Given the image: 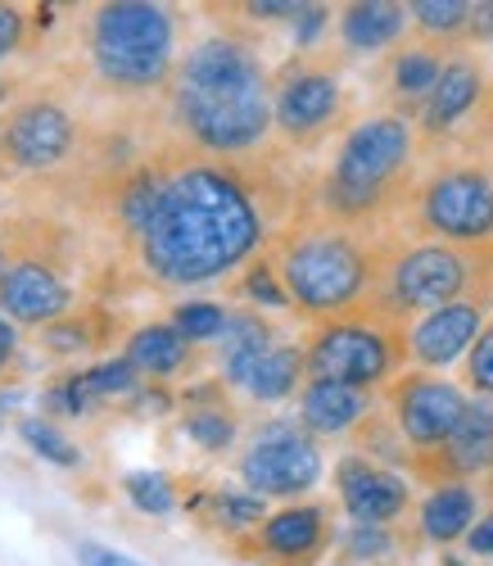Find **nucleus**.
Wrapping results in <instances>:
<instances>
[{"instance_id": "1", "label": "nucleus", "mask_w": 493, "mask_h": 566, "mask_svg": "<svg viewBox=\"0 0 493 566\" xmlns=\"http://www.w3.org/2000/svg\"><path fill=\"white\" fill-rule=\"evenodd\" d=\"M263 245H272L263 181L244 172V164L186 159L172 168L145 222L136 259L159 286L190 291L231 276L235 268H250Z\"/></svg>"}, {"instance_id": "2", "label": "nucleus", "mask_w": 493, "mask_h": 566, "mask_svg": "<svg viewBox=\"0 0 493 566\" xmlns=\"http://www.w3.org/2000/svg\"><path fill=\"white\" fill-rule=\"evenodd\" d=\"M168 123L200 159L240 164L272 136V73L250 36L209 32L181 55L168 86Z\"/></svg>"}, {"instance_id": "3", "label": "nucleus", "mask_w": 493, "mask_h": 566, "mask_svg": "<svg viewBox=\"0 0 493 566\" xmlns=\"http://www.w3.org/2000/svg\"><path fill=\"white\" fill-rule=\"evenodd\" d=\"M394 254L399 245L380 241L371 227H344L322 213L281 227L268 245L290 304L313 322H335L367 308Z\"/></svg>"}, {"instance_id": "4", "label": "nucleus", "mask_w": 493, "mask_h": 566, "mask_svg": "<svg viewBox=\"0 0 493 566\" xmlns=\"http://www.w3.org/2000/svg\"><path fill=\"white\" fill-rule=\"evenodd\" d=\"M417 123L380 109L344 132L339 150L317 181V213L344 227H380L403 213L417 191Z\"/></svg>"}, {"instance_id": "5", "label": "nucleus", "mask_w": 493, "mask_h": 566, "mask_svg": "<svg viewBox=\"0 0 493 566\" xmlns=\"http://www.w3.org/2000/svg\"><path fill=\"white\" fill-rule=\"evenodd\" d=\"M91 69L114 96L145 101L172 86L177 73V19L150 0H114L91 14L86 28Z\"/></svg>"}, {"instance_id": "6", "label": "nucleus", "mask_w": 493, "mask_h": 566, "mask_svg": "<svg viewBox=\"0 0 493 566\" xmlns=\"http://www.w3.org/2000/svg\"><path fill=\"white\" fill-rule=\"evenodd\" d=\"M466 300L493 304V245L417 241V245H399V254L389 259L385 281L367 308L408 326V317H426L434 308Z\"/></svg>"}, {"instance_id": "7", "label": "nucleus", "mask_w": 493, "mask_h": 566, "mask_svg": "<svg viewBox=\"0 0 493 566\" xmlns=\"http://www.w3.org/2000/svg\"><path fill=\"white\" fill-rule=\"evenodd\" d=\"M308 381H335L349 390H385L394 376H403L408 363V326L389 322L371 308H358L349 317L317 322L313 340L304 345Z\"/></svg>"}, {"instance_id": "8", "label": "nucleus", "mask_w": 493, "mask_h": 566, "mask_svg": "<svg viewBox=\"0 0 493 566\" xmlns=\"http://www.w3.org/2000/svg\"><path fill=\"white\" fill-rule=\"evenodd\" d=\"M408 222L426 241L493 245V168L484 159H443L412 191Z\"/></svg>"}, {"instance_id": "9", "label": "nucleus", "mask_w": 493, "mask_h": 566, "mask_svg": "<svg viewBox=\"0 0 493 566\" xmlns=\"http://www.w3.org/2000/svg\"><path fill=\"white\" fill-rule=\"evenodd\" d=\"M344 118V82L331 55L300 51L272 73V132L294 150H313Z\"/></svg>"}, {"instance_id": "10", "label": "nucleus", "mask_w": 493, "mask_h": 566, "mask_svg": "<svg viewBox=\"0 0 493 566\" xmlns=\"http://www.w3.org/2000/svg\"><path fill=\"white\" fill-rule=\"evenodd\" d=\"M322 467H326L322 449L300 421H272L240 453L235 471H240V490H250L259 499L304 503V494L322 481Z\"/></svg>"}, {"instance_id": "11", "label": "nucleus", "mask_w": 493, "mask_h": 566, "mask_svg": "<svg viewBox=\"0 0 493 566\" xmlns=\"http://www.w3.org/2000/svg\"><path fill=\"white\" fill-rule=\"evenodd\" d=\"M466 408H471V395L458 381L421 371V367L394 376V381L385 386V412L394 421V431L403 436L412 458L430 453V449H439L443 440H449L458 431V421L466 417Z\"/></svg>"}, {"instance_id": "12", "label": "nucleus", "mask_w": 493, "mask_h": 566, "mask_svg": "<svg viewBox=\"0 0 493 566\" xmlns=\"http://www.w3.org/2000/svg\"><path fill=\"white\" fill-rule=\"evenodd\" d=\"M77 150V118L51 96H23L0 114V168L32 177L55 172Z\"/></svg>"}, {"instance_id": "13", "label": "nucleus", "mask_w": 493, "mask_h": 566, "mask_svg": "<svg viewBox=\"0 0 493 566\" xmlns=\"http://www.w3.org/2000/svg\"><path fill=\"white\" fill-rule=\"evenodd\" d=\"M335 544L331 503H285L268 512V522L235 539V553L254 566H322Z\"/></svg>"}, {"instance_id": "14", "label": "nucleus", "mask_w": 493, "mask_h": 566, "mask_svg": "<svg viewBox=\"0 0 493 566\" xmlns=\"http://www.w3.org/2000/svg\"><path fill=\"white\" fill-rule=\"evenodd\" d=\"M335 494L354 526H399L412 507V485L403 471L367 453H344L335 462Z\"/></svg>"}, {"instance_id": "15", "label": "nucleus", "mask_w": 493, "mask_h": 566, "mask_svg": "<svg viewBox=\"0 0 493 566\" xmlns=\"http://www.w3.org/2000/svg\"><path fill=\"white\" fill-rule=\"evenodd\" d=\"M493 467V399H475L466 417L458 421V431L430 453H417L408 462V476L434 485H471L475 476H489Z\"/></svg>"}, {"instance_id": "16", "label": "nucleus", "mask_w": 493, "mask_h": 566, "mask_svg": "<svg viewBox=\"0 0 493 566\" xmlns=\"http://www.w3.org/2000/svg\"><path fill=\"white\" fill-rule=\"evenodd\" d=\"M489 101H493V82L484 73V64L475 55H453L449 69H443L439 86L430 91V101L417 114V136H421V150L439 146V140L458 136L471 118H489Z\"/></svg>"}, {"instance_id": "17", "label": "nucleus", "mask_w": 493, "mask_h": 566, "mask_svg": "<svg viewBox=\"0 0 493 566\" xmlns=\"http://www.w3.org/2000/svg\"><path fill=\"white\" fill-rule=\"evenodd\" d=\"M73 286L45 254H19L0 281V313L14 326H55L73 313Z\"/></svg>"}, {"instance_id": "18", "label": "nucleus", "mask_w": 493, "mask_h": 566, "mask_svg": "<svg viewBox=\"0 0 493 566\" xmlns=\"http://www.w3.org/2000/svg\"><path fill=\"white\" fill-rule=\"evenodd\" d=\"M484 300H466V304H449L434 308L417 322H408V363H417L421 371H443L458 358H466L484 332Z\"/></svg>"}, {"instance_id": "19", "label": "nucleus", "mask_w": 493, "mask_h": 566, "mask_svg": "<svg viewBox=\"0 0 493 566\" xmlns=\"http://www.w3.org/2000/svg\"><path fill=\"white\" fill-rule=\"evenodd\" d=\"M449 45L439 41H412V45H399V51L389 55V69H385V91L394 101V114H403L417 123L421 105L430 101V91L439 86L443 69H449Z\"/></svg>"}, {"instance_id": "20", "label": "nucleus", "mask_w": 493, "mask_h": 566, "mask_svg": "<svg viewBox=\"0 0 493 566\" xmlns=\"http://www.w3.org/2000/svg\"><path fill=\"white\" fill-rule=\"evenodd\" d=\"M371 412H376V403L367 390H349V386H335V381H308L300 390V427L313 440L354 436Z\"/></svg>"}, {"instance_id": "21", "label": "nucleus", "mask_w": 493, "mask_h": 566, "mask_svg": "<svg viewBox=\"0 0 493 566\" xmlns=\"http://www.w3.org/2000/svg\"><path fill=\"white\" fill-rule=\"evenodd\" d=\"M408 28V6H394V0H358V6H344L335 19L339 45L349 55H385L394 41H403Z\"/></svg>"}, {"instance_id": "22", "label": "nucleus", "mask_w": 493, "mask_h": 566, "mask_svg": "<svg viewBox=\"0 0 493 566\" xmlns=\"http://www.w3.org/2000/svg\"><path fill=\"white\" fill-rule=\"evenodd\" d=\"M480 522V490L475 485H434L417 507V531L426 544L449 548L471 535Z\"/></svg>"}, {"instance_id": "23", "label": "nucleus", "mask_w": 493, "mask_h": 566, "mask_svg": "<svg viewBox=\"0 0 493 566\" xmlns=\"http://www.w3.org/2000/svg\"><path fill=\"white\" fill-rule=\"evenodd\" d=\"M276 326L254 313V308H235L227 322V336H222V381L227 386H250V376L259 371V363L276 349Z\"/></svg>"}, {"instance_id": "24", "label": "nucleus", "mask_w": 493, "mask_h": 566, "mask_svg": "<svg viewBox=\"0 0 493 566\" xmlns=\"http://www.w3.org/2000/svg\"><path fill=\"white\" fill-rule=\"evenodd\" d=\"M123 358L140 371V381H172V376H181L190 367V340L172 322H150L127 336Z\"/></svg>"}, {"instance_id": "25", "label": "nucleus", "mask_w": 493, "mask_h": 566, "mask_svg": "<svg viewBox=\"0 0 493 566\" xmlns=\"http://www.w3.org/2000/svg\"><path fill=\"white\" fill-rule=\"evenodd\" d=\"M186 412H181V431L200 444L204 453H227L240 436V421L231 412V403L222 399V381L213 386H200V390H190L186 399Z\"/></svg>"}, {"instance_id": "26", "label": "nucleus", "mask_w": 493, "mask_h": 566, "mask_svg": "<svg viewBox=\"0 0 493 566\" xmlns=\"http://www.w3.org/2000/svg\"><path fill=\"white\" fill-rule=\"evenodd\" d=\"M308 386V358L300 345H276L259 371L250 376V386H244V395H250L254 403H281L290 399L294 390H304Z\"/></svg>"}, {"instance_id": "27", "label": "nucleus", "mask_w": 493, "mask_h": 566, "mask_svg": "<svg viewBox=\"0 0 493 566\" xmlns=\"http://www.w3.org/2000/svg\"><path fill=\"white\" fill-rule=\"evenodd\" d=\"M200 516L235 544L268 522V499H259L250 490H209L200 499Z\"/></svg>"}, {"instance_id": "28", "label": "nucleus", "mask_w": 493, "mask_h": 566, "mask_svg": "<svg viewBox=\"0 0 493 566\" xmlns=\"http://www.w3.org/2000/svg\"><path fill=\"white\" fill-rule=\"evenodd\" d=\"M408 14H412V28L439 45H449L475 28V6H466V0H412Z\"/></svg>"}, {"instance_id": "29", "label": "nucleus", "mask_w": 493, "mask_h": 566, "mask_svg": "<svg viewBox=\"0 0 493 566\" xmlns=\"http://www.w3.org/2000/svg\"><path fill=\"white\" fill-rule=\"evenodd\" d=\"M177 332L190 340V345H204V340H222L227 336V322H231V308H222L218 300H186L172 308L168 317Z\"/></svg>"}, {"instance_id": "30", "label": "nucleus", "mask_w": 493, "mask_h": 566, "mask_svg": "<svg viewBox=\"0 0 493 566\" xmlns=\"http://www.w3.org/2000/svg\"><path fill=\"white\" fill-rule=\"evenodd\" d=\"M95 317H105V313H91V308H73L69 317H60L55 326H45V349L51 354H82V349H95L105 340V332L95 326Z\"/></svg>"}, {"instance_id": "31", "label": "nucleus", "mask_w": 493, "mask_h": 566, "mask_svg": "<svg viewBox=\"0 0 493 566\" xmlns=\"http://www.w3.org/2000/svg\"><path fill=\"white\" fill-rule=\"evenodd\" d=\"M82 381H86V395L95 403H105V399H132L140 390V371L118 354V358H105V363H95L91 371H82Z\"/></svg>"}, {"instance_id": "32", "label": "nucleus", "mask_w": 493, "mask_h": 566, "mask_svg": "<svg viewBox=\"0 0 493 566\" xmlns=\"http://www.w3.org/2000/svg\"><path fill=\"white\" fill-rule=\"evenodd\" d=\"M123 490H127V499L136 503V512H145V516H168V512H177V490H172V481L164 476V471H127Z\"/></svg>"}, {"instance_id": "33", "label": "nucleus", "mask_w": 493, "mask_h": 566, "mask_svg": "<svg viewBox=\"0 0 493 566\" xmlns=\"http://www.w3.org/2000/svg\"><path fill=\"white\" fill-rule=\"evenodd\" d=\"M19 436H23V444H28L36 458L55 462V467H77V462H82L77 444H73L69 436H60L45 417H23V421H19Z\"/></svg>"}, {"instance_id": "34", "label": "nucleus", "mask_w": 493, "mask_h": 566, "mask_svg": "<svg viewBox=\"0 0 493 566\" xmlns=\"http://www.w3.org/2000/svg\"><path fill=\"white\" fill-rule=\"evenodd\" d=\"M240 295H250L254 304H272V308H294L290 295H285V286H281V272H276V263H272L268 254L244 268V276H240Z\"/></svg>"}, {"instance_id": "35", "label": "nucleus", "mask_w": 493, "mask_h": 566, "mask_svg": "<svg viewBox=\"0 0 493 566\" xmlns=\"http://www.w3.org/2000/svg\"><path fill=\"white\" fill-rule=\"evenodd\" d=\"M339 548L349 562H380V557H389L394 548H399V535H394V526H349V535L339 539Z\"/></svg>"}, {"instance_id": "36", "label": "nucleus", "mask_w": 493, "mask_h": 566, "mask_svg": "<svg viewBox=\"0 0 493 566\" xmlns=\"http://www.w3.org/2000/svg\"><path fill=\"white\" fill-rule=\"evenodd\" d=\"M466 390L475 395V399H493V322L480 332V340H475V349L466 354Z\"/></svg>"}, {"instance_id": "37", "label": "nucleus", "mask_w": 493, "mask_h": 566, "mask_svg": "<svg viewBox=\"0 0 493 566\" xmlns=\"http://www.w3.org/2000/svg\"><path fill=\"white\" fill-rule=\"evenodd\" d=\"M23 41H28V14L19 6H0V60L19 55Z\"/></svg>"}, {"instance_id": "38", "label": "nucleus", "mask_w": 493, "mask_h": 566, "mask_svg": "<svg viewBox=\"0 0 493 566\" xmlns=\"http://www.w3.org/2000/svg\"><path fill=\"white\" fill-rule=\"evenodd\" d=\"M326 23H331V10L326 6H308L300 19H294V45H300V51H317V36H322Z\"/></svg>"}, {"instance_id": "39", "label": "nucleus", "mask_w": 493, "mask_h": 566, "mask_svg": "<svg viewBox=\"0 0 493 566\" xmlns=\"http://www.w3.org/2000/svg\"><path fill=\"white\" fill-rule=\"evenodd\" d=\"M77 562L82 566H140V562H132V557H123V553H114L105 544H95V539H82L77 544Z\"/></svg>"}, {"instance_id": "40", "label": "nucleus", "mask_w": 493, "mask_h": 566, "mask_svg": "<svg viewBox=\"0 0 493 566\" xmlns=\"http://www.w3.org/2000/svg\"><path fill=\"white\" fill-rule=\"evenodd\" d=\"M462 544H466L471 557H493V507L480 512V522L471 526V535H466Z\"/></svg>"}, {"instance_id": "41", "label": "nucleus", "mask_w": 493, "mask_h": 566, "mask_svg": "<svg viewBox=\"0 0 493 566\" xmlns=\"http://www.w3.org/2000/svg\"><path fill=\"white\" fill-rule=\"evenodd\" d=\"M14 349H19V336H14V322L0 313V371H6V363L14 358Z\"/></svg>"}, {"instance_id": "42", "label": "nucleus", "mask_w": 493, "mask_h": 566, "mask_svg": "<svg viewBox=\"0 0 493 566\" xmlns=\"http://www.w3.org/2000/svg\"><path fill=\"white\" fill-rule=\"evenodd\" d=\"M14 91H19V82L10 77V73H0V114L10 109V101H14Z\"/></svg>"}, {"instance_id": "43", "label": "nucleus", "mask_w": 493, "mask_h": 566, "mask_svg": "<svg viewBox=\"0 0 493 566\" xmlns=\"http://www.w3.org/2000/svg\"><path fill=\"white\" fill-rule=\"evenodd\" d=\"M10 263H14V259H10V250H6V241H0V281H6V272H10Z\"/></svg>"}, {"instance_id": "44", "label": "nucleus", "mask_w": 493, "mask_h": 566, "mask_svg": "<svg viewBox=\"0 0 493 566\" xmlns=\"http://www.w3.org/2000/svg\"><path fill=\"white\" fill-rule=\"evenodd\" d=\"M484 481H489V499H493V467H489V476H484Z\"/></svg>"}]
</instances>
